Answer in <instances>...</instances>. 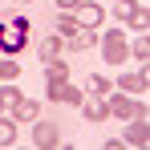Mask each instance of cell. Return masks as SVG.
Wrapping results in <instances>:
<instances>
[{"instance_id": "20", "label": "cell", "mask_w": 150, "mask_h": 150, "mask_svg": "<svg viewBox=\"0 0 150 150\" xmlns=\"http://www.w3.org/2000/svg\"><path fill=\"white\" fill-rule=\"evenodd\" d=\"M134 61H138V65L150 61V37H138V41H134Z\"/></svg>"}, {"instance_id": "19", "label": "cell", "mask_w": 150, "mask_h": 150, "mask_svg": "<svg viewBox=\"0 0 150 150\" xmlns=\"http://www.w3.org/2000/svg\"><path fill=\"white\" fill-rule=\"evenodd\" d=\"M16 77H21L16 57H4V61H0V81H16Z\"/></svg>"}, {"instance_id": "8", "label": "cell", "mask_w": 150, "mask_h": 150, "mask_svg": "<svg viewBox=\"0 0 150 150\" xmlns=\"http://www.w3.org/2000/svg\"><path fill=\"white\" fill-rule=\"evenodd\" d=\"M45 93H49L53 101H61V105H81V89L77 85H69V81H61V85H45Z\"/></svg>"}, {"instance_id": "10", "label": "cell", "mask_w": 150, "mask_h": 150, "mask_svg": "<svg viewBox=\"0 0 150 150\" xmlns=\"http://www.w3.org/2000/svg\"><path fill=\"white\" fill-rule=\"evenodd\" d=\"M93 45H98V28H77L73 37L65 41L69 53H85V49H93Z\"/></svg>"}, {"instance_id": "13", "label": "cell", "mask_w": 150, "mask_h": 150, "mask_svg": "<svg viewBox=\"0 0 150 150\" xmlns=\"http://www.w3.org/2000/svg\"><path fill=\"white\" fill-rule=\"evenodd\" d=\"M61 49H65V41L53 33V37H45L41 45H37V53H41V61H53V57H61Z\"/></svg>"}, {"instance_id": "7", "label": "cell", "mask_w": 150, "mask_h": 150, "mask_svg": "<svg viewBox=\"0 0 150 150\" xmlns=\"http://www.w3.org/2000/svg\"><path fill=\"white\" fill-rule=\"evenodd\" d=\"M73 21L81 28H101V21H105V12H101V4H93V0H81L73 8Z\"/></svg>"}, {"instance_id": "5", "label": "cell", "mask_w": 150, "mask_h": 150, "mask_svg": "<svg viewBox=\"0 0 150 150\" xmlns=\"http://www.w3.org/2000/svg\"><path fill=\"white\" fill-rule=\"evenodd\" d=\"M61 126H53V122H33V146H41V150H57L61 146V134H57Z\"/></svg>"}, {"instance_id": "21", "label": "cell", "mask_w": 150, "mask_h": 150, "mask_svg": "<svg viewBox=\"0 0 150 150\" xmlns=\"http://www.w3.org/2000/svg\"><path fill=\"white\" fill-rule=\"evenodd\" d=\"M134 8H138V0H118V4H114V12H118V21H130V16H134Z\"/></svg>"}, {"instance_id": "1", "label": "cell", "mask_w": 150, "mask_h": 150, "mask_svg": "<svg viewBox=\"0 0 150 150\" xmlns=\"http://www.w3.org/2000/svg\"><path fill=\"white\" fill-rule=\"evenodd\" d=\"M25 45H28V16H12V21L0 25V53L4 57L21 53Z\"/></svg>"}, {"instance_id": "11", "label": "cell", "mask_w": 150, "mask_h": 150, "mask_svg": "<svg viewBox=\"0 0 150 150\" xmlns=\"http://www.w3.org/2000/svg\"><path fill=\"white\" fill-rule=\"evenodd\" d=\"M12 118H16V122H37V118H41V101L21 93V101L12 105Z\"/></svg>"}, {"instance_id": "2", "label": "cell", "mask_w": 150, "mask_h": 150, "mask_svg": "<svg viewBox=\"0 0 150 150\" xmlns=\"http://www.w3.org/2000/svg\"><path fill=\"white\" fill-rule=\"evenodd\" d=\"M101 57H105V65H126L130 61V41H126L122 28H114V33L101 37Z\"/></svg>"}, {"instance_id": "6", "label": "cell", "mask_w": 150, "mask_h": 150, "mask_svg": "<svg viewBox=\"0 0 150 150\" xmlns=\"http://www.w3.org/2000/svg\"><path fill=\"white\" fill-rule=\"evenodd\" d=\"M122 142H126V146H146V142H150V122H146V114H138V118L126 122Z\"/></svg>"}, {"instance_id": "17", "label": "cell", "mask_w": 150, "mask_h": 150, "mask_svg": "<svg viewBox=\"0 0 150 150\" xmlns=\"http://www.w3.org/2000/svg\"><path fill=\"white\" fill-rule=\"evenodd\" d=\"M12 142H16V118L0 114V146H12Z\"/></svg>"}, {"instance_id": "3", "label": "cell", "mask_w": 150, "mask_h": 150, "mask_svg": "<svg viewBox=\"0 0 150 150\" xmlns=\"http://www.w3.org/2000/svg\"><path fill=\"white\" fill-rule=\"evenodd\" d=\"M105 105H110V118H118V122H130V118L146 114V101H142V98H130V93H122V89H118V98L105 93Z\"/></svg>"}, {"instance_id": "14", "label": "cell", "mask_w": 150, "mask_h": 150, "mask_svg": "<svg viewBox=\"0 0 150 150\" xmlns=\"http://www.w3.org/2000/svg\"><path fill=\"white\" fill-rule=\"evenodd\" d=\"M85 93H93V98H105V93H114V81H110V77H101V73H93L89 81H85Z\"/></svg>"}, {"instance_id": "23", "label": "cell", "mask_w": 150, "mask_h": 150, "mask_svg": "<svg viewBox=\"0 0 150 150\" xmlns=\"http://www.w3.org/2000/svg\"><path fill=\"white\" fill-rule=\"evenodd\" d=\"M16 4H28V0H16Z\"/></svg>"}, {"instance_id": "12", "label": "cell", "mask_w": 150, "mask_h": 150, "mask_svg": "<svg viewBox=\"0 0 150 150\" xmlns=\"http://www.w3.org/2000/svg\"><path fill=\"white\" fill-rule=\"evenodd\" d=\"M61 81H69V65H65L61 57L45 61V85H61Z\"/></svg>"}, {"instance_id": "9", "label": "cell", "mask_w": 150, "mask_h": 150, "mask_svg": "<svg viewBox=\"0 0 150 150\" xmlns=\"http://www.w3.org/2000/svg\"><path fill=\"white\" fill-rule=\"evenodd\" d=\"M81 114L98 126V122H105V118H110V105H105V98H93V93H89V98H81Z\"/></svg>"}, {"instance_id": "22", "label": "cell", "mask_w": 150, "mask_h": 150, "mask_svg": "<svg viewBox=\"0 0 150 150\" xmlns=\"http://www.w3.org/2000/svg\"><path fill=\"white\" fill-rule=\"evenodd\" d=\"M77 4H81V0H57V8H61V12H73Z\"/></svg>"}, {"instance_id": "18", "label": "cell", "mask_w": 150, "mask_h": 150, "mask_svg": "<svg viewBox=\"0 0 150 150\" xmlns=\"http://www.w3.org/2000/svg\"><path fill=\"white\" fill-rule=\"evenodd\" d=\"M0 101H4V110H12V105L21 101V89H16L12 81H0Z\"/></svg>"}, {"instance_id": "4", "label": "cell", "mask_w": 150, "mask_h": 150, "mask_svg": "<svg viewBox=\"0 0 150 150\" xmlns=\"http://www.w3.org/2000/svg\"><path fill=\"white\" fill-rule=\"evenodd\" d=\"M146 85H150V69H146V65L126 69V73L118 77V89H122V93H134V98H142V93H146Z\"/></svg>"}, {"instance_id": "16", "label": "cell", "mask_w": 150, "mask_h": 150, "mask_svg": "<svg viewBox=\"0 0 150 150\" xmlns=\"http://www.w3.org/2000/svg\"><path fill=\"white\" fill-rule=\"evenodd\" d=\"M126 25L134 28V33H150V12H146V4H138V8H134V16H130Z\"/></svg>"}, {"instance_id": "15", "label": "cell", "mask_w": 150, "mask_h": 150, "mask_svg": "<svg viewBox=\"0 0 150 150\" xmlns=\"http://www.w3.org/2000/svg\"><path fill=\"white\" fill-rule=\"evenodd\" d=\"M77 28H81V25L73 21V12H61V16H57V37H61V41H69Z\"/></svg>"}]
</instances>
